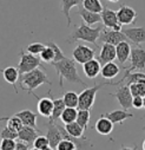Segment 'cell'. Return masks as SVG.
<instances>
[{"mask_svg": "<svg viewBox=\"0 0 145 150\" xmlns=\"http://www.w3.org/2000/svg\"><path fill=\"white\" fill-rule=\"evenodd\" d=\"M54 70L57 71L58 78H59V86L63 89L64 86V81L68 83H73V84H79L82 86H86L87 84L79 77L78 70L76 66V60L72 58H64L63 60L58 63H52L51 64Z\"/></svg>", "mask_w": 145, "mask_h": 150, "instance_id": "cell-1", "label": "cell"}, {"mask_svg": "<svg viewBox=\"0 0 145 150\" xmlns=\"http://www.w3.org/2000/svg\"><path fill=\"white\" fill-rule=\"evenodd\" d=\"M44 84L52 85V82L49 79V76L45 73V71L40 67L20 76V84L19 85H20L21 90L26 91L27 93L33 95L34 93L33 91L35 89L44 85Z\"/></svg>", "mask_w": 145, "mask_h": 150, "instance_id": "cell-2", "label": "cell"}, {"mask_svg": "<svg viewBox=\"0 0 145 150\" xmlns=\"http://www.w3.org/2000/svg\"><path fill=\"white\" fill-rule=\"evenodd\" d=\"M103 28H104L103 26L91 27V26L86 25L85 23H82L78 26V28H76L67 37L65 42L67 44H73L78 40H83V42H87V43H91L97 46V40L99 39V35H100Z\"/></svg>", "mask_w": 145, "mask_h": 150, "instance_id": "cell-3", "label": "cell"}, {"mask_svg": "<svg viewBox=\"0 0 145 150\" xmlns=\"http://www.w3.org/2000/svg\"><path fill=\"white\" fill-rule=\"evenodd\" d=\"M20 62L18 64V70L21 74H25L27 72H31L39 66H43L40 57H35L31 53H25L24 50H20Z\"/></svg>", "mask_w": 145, "mask_h": 150, "instance_id": "cell-4", "label": "cell"}, {"mask_svg": "<svg viewBox=\"0 0 145 150\" xmlns=\"http://www.w3.org/2000/svg\"><path fill=\"white\" fill-rule=\"evenodd\" d=\"M105 85L104 83L97 84L92 88H86L79 93V104H78V110H91V108L94 104L96 100V95L97 92Z\"/></svg>", "mask_w": 145, "mask_h": 150, "instance_id": "cell-5", "label": "cell"}, {"mask_svg": "<svg viewBox=\"0 0 145 150\" xmlns=\"http://www.w3.org/2000/svg\"><path fill=\"white\" fill-rule=\"evenodd\" d=\"M130 59H131V65L127 69L130 72L145 71V49H143L141 46L132 47Z\"/></svg>", "mask_w": 145, "mask_h": 150, "instance_id": "cell-6", "label": "cell"}, {"mask_svg": "<svg viewBox=\"0 0 145 150\" xmlns=\"http://www.w3.org/2000/svg\"><path fill=\"white\" fill-rule=\"evenodd\" d=\"M99 40H101L104 44H111V45L117 46L118 44H120L123 42H127V38L122 31L103 28V31L99 35Z\"/></svg>", "mask_w": 145, "mask_h": 150, "instance_id": "cell-7", "label": "cell"}, {"mask_svg": "<svg viewBox=\"0 0 145 150\" xmlns=\"http://www.w3.org/2000/svg\"><path fill=\"white\" fill-rule=\"evenodd\" d=\"M112 97L117 98L120 106L124 109V110H130L132 108V99H133V96L130 91V86L124 84L122 86H119L115 93H110Z\"/></svg>", "mask_w": 145, "mask_h": 150, "instance_id": "cell-8", "label": "cell"}, {"mask_svg": "<svg viewBox=\"0 0 145 150\" xmlns=\"http://www.w3.org/2000/svg\"><path fill=\"white\" fill-rule=\"evenodd\" d=\"M100 14H101V21H103L105 27L115 30V31H122L123 25L119 23L116 11H113L111 8H108L107 6H105Z\"/></svg>", "mask_w": 145, "mask_h": 150, "instance_id": "cell-9", "label": "cell"}, {"mask_svg": "<svg viewBox=\"0 0 145 150\" xmlns=\"http://www.w3.org/2000/svg\"><path fill=\"white\" fill-rule=\"evenodd\" d=\"M49 96H44L42 98H39L35 93H33V96L38 99V105H37V109H38V114L43 117H46V118H50L52 116V112H53V108H54V98H52L50 96L51 93V90H49Z\"/></svg>", "mask_w": 145, "mask_h": 150, "instance_id": "cell-10", "label": "cell"}, {"mask_svg": "<svg viewBox=\"0 0 145 150\" xmlns=\"http://www.w3.org/2000/svg\"><path fill=\"white\" fill-rule=\"evenodd\" d=\"M94 56H96V50H93L86 45H83V44L77 45V47L72 52V57L76 60V63L82 64V65H84L89 60L93 59Z\"/></svg>", "mask_w": 145, "mask_h": 150, "instance_id": "cell-11", "label": "cell"}, {"mask_svg": "<svg viewBox=\"0 0 145 150\" xmlns=\"http://www.w3.org/2000/svg\"><path fill=\"white\" fill-rule=\"evenodd\" d=\"M122 32L126 35L127 40L133 43L136 46H141L145 43V27H129L122 28Z\"/></svg>", "mask_w": 145, "mask_h": 150, "instance_id": "cell-12", "label": "cell"}, {"mask_svg": "<svg viewBox=\"0 0 145 150\" xmlns=\"http://www.w3.org/2000/svg\"><path fill=\"white\" fill-rule=\"evenodd\" d=\"M137 16L138 14H137L136 10L127 5H122L117 11V17L122 25H131L132 23L134 24Z\"/></svg>", "mask_w": 145, "mask_h": 150, "instance_id": "cell-13", "label": "cell"}, {"mask_svg": "<svg viewBox=\"0 0 145 150\" xmlns=\"http://www.w3.org/2000/svg\"><path fill=\"white\" fill-rule=\"evenodd\" d=\"M45 127H46V129H47L46 137H47L49 141H50V146H51L52 149L57 150V146H58L59 142H60L61 139H64V138H63V134H61V131H60V129H59V125L56 124V123H50V122H49V123L45 124Z\"/></svg>", "mask_w": 145, "mask_h": 150, "instance_id": "cell-14", "label": "cell"}, {"mask_svg": "<svg viewBox=\"0 0 145 150\" xmlns=\"http://www.w3.org/2000/svg\"><path fill=\"white\" fill-rule=\"evenodd\" d=\"M115 59H117V53H116V46L111 45V44H103L100 47V52H99V57L98 60L99 63L103 65L111 63Z\"/></svg>", "mask_w": 145, "mask_h": 150, "instance_id": "cell-15", "label": "cell"}, {"mask_svg": "<svg viewBox=\"0 0 145 150\" xmlns=\"http://www.w3.org/2000/svg\"><path fill=\"white\" fill-rule=\"evenodd\" d=\"M58 125H59V129H60V131H61V134H63V138H64V139H68V141H71V142H73V143L76 144V146H77V150H89V149L92 146L91 141L87 139L86 137H83V138L73 137V136H71V135L66 131L65 127H63V125H60V124H58Z\"/></svg>", "mask_w": 145, "mask_h": 150, "instance_id": "cell-16", "label": "cell"}, {"mask_svg": "<svg viewBox=\"0 0 145 150\" xmlns=\"http://www.w3.org/2000/svg\"><path fill=\"white\" fill-rule=\"evenodd\" d=\"M3 77H4V79L8 83V84H11L12 86H13V89H14V91L18 93V89H17V82L20 79V72H19V70H18V67H15V66H7V67H5V69H3Z\"/></svg>", "mask_w": 145, "mask_h": 150, "instance_id": "cell-17", "label": "cell"}, {"mask_svg": "<svg viewBox=\"0 0 145 150\" xmlns=\"http://www.w3.org/2000/svg\"><path fill=\"white\" fill-rule=\"evenodd\" d=\"M19 134V137L18 139L19 141H23L27 144H33V142L35 141V138H37L39 135H40V131L38 129H34L32 127H27V125H24L23 129L18 132Z\"/></svg>", "mask_w": 145, "mask_h": 150, "instance_id": "cell-18", "label": "cell"}, {"mask_svg": "<svg viewBox=\"0 0 145 150\" xmlns=\"http://www.w3.org/2000/svg\"><path fill=\"white\" fill-rule=\"evenodd\" d=\"M83 71H84V73L86 74L87 78H91V79L97 78L98 74H99L100 71H101V64L99 63L98 59H94V58H93V59L89 60L87 63H85V64L83 65Z\"/></svg>", "mask_w": 145, "mask_h": 150, "instance_id": "cell-19", "label": "cell"}, {"mask_svg": "<svg viewBox=\"0 0 145 150\" xmlns=\"http://www.w3.org/2000/svg\"><path fill=\"white\" fill-rule=\"evenodd\" d=\"M104 116L110 120L113 124L115 123L123 124L124 121H126L129 118H132L133 114H130V112H127L126 110L122 109V110H113V111H110V112H106V114H104Z\"/></svg>", "mask_w": 145, "mask_h": 150, "instance_id": "cell-20", "label": "cell"}, {"mask_svg": "<svg viewBox=\"0 0 145 150\" xmlns=\"http://www.w3.org/2000/svg\"><path fill=\"white\" fill-rule=\"evenodd\" d=\"M15 116H18L23 124L24 125H27V127H32L34 129H37V117H38V114H34L33 111L31 110H21L17 114H14Z\"/></svg>", "mask_w": 145, "mask_h": 150, "instance_id": "cell-21", "label": "cell"}, {"mask_svg": "<svg viewBox=\"0 0 145 150\" xmlns=\"http://www.w3.org/2000/svg\"><path fill=\"white\" fill-rule=\"evenodd\" d=\"M131 51L132 47L130 45L129 42H123L120 44H118L116 46V53H117V60L119 62V64H125L127 62V59L131 56Z\"/></svg>", "mask_w": 145, "mask_h": 150, "instance_id": "cell-22", "label": "cell"}, {"mask_svg": "<svg viewBox=\"0 0 145 150\" xmlns=\"http://www.w3.org/2000/svg\"><path fill=\"white\" fill-rule=\"evenodd\" d=\"M94 129L100 135H110L112 132V130H113V123L108 118H106L104 116V114H101L100 117L98 118V121L96 122Z\"/></svg>", "mask_w": 145, "mask_h": 150, "instance_id": "cell-23", "label": "cell"}, {"mask_svg": "<svg viewBox=\"0 0 145 150\" xmlns=\"http://www.w3.org/2000/svg\"><path fill=\"white\" fill-rule=\"evenodd\" d=\"M119 72H120V67L116 63L111 62V63H107V64L101 66L100 74H101V77L105 78V79H112V78L118 76Z\"/></svg>", "mask_w": 145, "mask_h": 150, "instance_id": "cell-24", "label": "cell"}, {"mask_svg": "<svg viewBox=\"0 0 145 150\" xmlns=\"http://www.w3.org/2000/svg\"><path fill=\"white\" fill-rule=\"evenodd\" d=\"M78 14L82 17V19L86 23V25L91 26V25H94V24H98L101 21V14L100 13H94V12H91V11H87L85 10L84 7H80L78 10Z\"/></svg>", "mask_w": 145, "mask_h": 150, "instance_id": "cell-25", "label": "cell"}, {"mask_svg": "<svg viewBox=\"0 0 145 150\" xmlns=\"http://www.w3.org/2000/svg\"><path fill=\"white\" fill-rule=\"evenodd\" d=\"M53 100H54V108H53L52 116L49 118L50 123H57L58 120L61 117V114L64 112V110L66 109V105L63 98H54Z\"/></svg>", "mask_w": 145, "mask_h": 150, "instance_id": "cell-26", "label": "cell"}, {"mask_svg": "<svg viewBox=\"0 0 145 150\" xmlns=\"http://www.w3.org/2000/svg\"><path fill=\"white\" fill-rule=\"evenodd\" d=\"M84 0H61V12L64 13V16L66 17L67 20V26L71 25V17H70V12L72 10V7L75 6H79L80 4H83Z\"/></svg>", "mask_w": 145, "mask_h": 150, "instance_id": "cell-27", "label": "cell"}, {"mask_svg": "<svg viewBox=\"0 0 145 150\" xmlns=\"http://www.w3.org/2000/svg\"><path fill=\"white\" fill-rule=\"evenodd\" d=\"M78 117V110L77 108H66L64 110V112L61 114V122L64 124H68V123H73L77 121Z\"/></svg>", "mask_w": 145, "mask_h": 150, "instance_id": "cell-28", "label": "cell"}, {"mask_svg": "<svg viewBox=\"0 0 145 150\" xmlns=\"http://www.w3.org/2000/svg\"><path fill=\"white\" fill-rule=\"evenodd\" d=\"M64 103L66 108H78L79 104V95L75 91H66L63 96Z\"/></svg>", "mask_w": 145, "mask_h": 150, "instance_id": "cell-29", "label": "cell"}, {"mask_svg": "<svg viewBox=\"0 0 145 150\" xmlns=\"http://www.w3.org/2000/svg\"><path fill=\"white\" fill-rule=\"evenodd\" d=\"M65 129L71 136H73V137H77V138H83L84 137L85 130L82 128V125L79 123H77V121L73 122V123L65 124Z\"/></svg>", "mask_w": 145, "mask_h": 150, "instance_id": "cell-30", "label": "cell"}, {"mask_svg": "<svg viewBox=\"0 0 145 150\" xmlns=\"http://www.w3.org/2000/svg\"><path fill=\"white\" fill-rule=\"evenodd\" d=\"M1 121H6V122H7L6 125H7L11 130H13V131H15V132H19V131L23 129V127H24L21 120H20L18 116H15V115H13V116H11V117H3Z\"/></svg>", "mask_w": 145, "mask_h": 150, "instance_id": "cell-31", "label": "cell"}, {"mask_svg": "<svg viewBox=\"0 0 145 150\" xmlns=\"http://www.w3.org/2000/svg\"><path fill=\"white\" fill-rule=\"evenodd\" d=\"M83 7L87 11H91L94 13H101L104 10V6L100 3V0H84Z\"/></svg>", "mask_w": 145, "mask_h": 150, "instance_id": "cell-32", "label": "cell"}, {"mask_svg": "<svg viewBox=\"0 0 145 150\" xmlns=\"http://www.w3.org/2000/svg\"><path fill=\"white\" fill-rule=\"evenodd\" d=\"M91 120V114L90 110H78V117H77V123L82 125V128L86 131L89 128V123Z\"/></svg>", "mask_w": 145, "mask_h": 150, "instance_id": "cell-33", "label": "cell"}, {"mask_svg": "<svg viewBox=\"0 0 145 150\" xmlns=\"http://www.w3.org/2000/svg\"><path fill=\"white\" fill-rule=\"evenodd\" d=\"M47 46H50L52 50H53V52H54V62L53 63H58V62H60V60H63L64 58H66L65 57V54H64V52L61 51V49L54 43V42H52V40H50V42H47V44H46Z\"/></svg>", "mask_w": 145, "mask_h": 150, "instance_id": "cell-34", "label": "cell"}, {"mask_svg": "<svg viewBox=\"0 0 145 150\" xmlns=\"http://www.w3.org/2000/svg\"><path fill=\"white\" fill-rule=\"evenodd\" d=\"M40 56V59L47 64H52L54 62V52L53 50L50 47V46H45V49L43 50V52L39 54Z\"/></svg>", "mask_w": 145, "mask_h": 150, "instance_id": "cell-35", "label": "cell"}, {"mask_svg": "<svg viewBox=\"0 0 145 150\" xmlns=\"http://www.w3.org/2000/svg\"><path fill=\"white\" fill-rule=\"evenodd\" d=\"M33 146L37 148V149H40V150H44V149L50 146V141L46 136L39 135L37 138H35V141L33 142Z\"/></svg>", "mask_w": 145, "mask_h": 150, "instance_id": "cell-36", "label": "cell"}, {"mask_svg": "<svg viewBox=\"0 0 145 150\" xmlns=\"http://www.w3.org/2000/svg\"><path fill=\"white\" fill-rule=\"evenodd\" d=\"M46 45L42 44V43H32L27 46V53H31L33 56H37V54H40L43 52V50L45 49Z\"/></svg>", "mask_w": 145, "mask_h": 150, "instance_id": "cell-37", "label": "cell"}, {"mask_svg": "<svg viewBox=\"0 0 145 150\" xmlns=\"http://www.w3.org/2000/svg\"><path fill=\"white\" fill-rule=\"evenodd\" d=\"M18 137H19V134L13 131V130H11L7 125L5 128H3V130H1V139H5V138H7V139H18Z\"/></svg>", "mask_w": 145, "mask_h": 150, "instance_id": "cell-38", "label": "cell"}, {"mask_svg": "<svg viewBox=\"0 0 145 150\" xmlns=\"http://www.w3.org/2000/svg\"><path fill=\"white\" fill-rule=\"evenodd\" d=\"M57 150H77V146L68 139H61L57 146Z\"/></svg>", "mask_w": 145, "mask_h": 150, "instance_id": "cell-39", "label": "cell"}, {"mask_svg": "<svg viewBox=\"0 0 145 150\" xmlns=\"http://www.w3.org/2000/svg\"><path fill=\"white\" fill-rule=\"evenodd\" d=\"M17 139H1V150H15Z\"/></svg>", "mask_w": 145, "mask_h": 150, "instance_id": "cell-40", "label": "cell"}, {"mask_svg": "<svg viewBox=\"0 0 145 150\" xmlns=\"http://www.w3.org/2000/svg\"><path fill=\"white\" fill-rule=\"evenodd\" d=\"M132 108H134V109H141L143 108V97L141 96H134L133 97Z\"/></svg>", "mask_w": 145, "mask_h": 150, "instance_id": "cell-41", "label": "cell"}, {"mask_svg": "<svg viewBox=\"0 0 145 150\" xmlns=\"http://www.w3.org/2000/svg\"><path fill=\"white\" fill-rule=\"evenodd\" d=\"M136 84H137V89H138V95L141 97H145V79H143Z\"/></svg>", "mask_w": 145, "mask_h": 150, "instance_id": "cell-42", "label": "cell"}, {"mask_svg": "<svg viewBox=\"0 0 145 150\" xmlns=\"http://www.w3.org/2000/svg\"><path fill=\"white\" fill-rule=\"evenodd\" d=\"M15 150H30L28 149V144L23 142V141H17V148Z\"/></svg>", "mask_w": 145, "mask_h": 150, "instance_id": "cell-43", "label": "cell"}, {"mask_svg": "<svg viewBox=\"0 0 145 150\" xmlns=\"http://www.w3.org/2000/svg\"><path fill=\"white\" fill-rule=\"evenodd\" d=\"M137 145H134L133 148H129V146H124V145H122V148H120V150H137Z\"/></svg>", "mask_w": 145, "mask_h": 150, "instance_id": "cell-44", "label": "cell"}, {"mask_svg": "<svg viewBox=\"0 0 145 150\" xmlns=\"http://www.w3.org/2000/svg\"><path fill=\"white\" fill-rule=\"evenodd\" d=\"M107 1H110V3H118L119 0H107Z\"/></svg>", "mask_w": 145, "mask_h": 150, "instance_id": "cell-45", "label": "cell"}, {"mask_svg": "<svg viewBox=\"0 0 145 150\" xmlns=\"http://www.w3.org/2000/svg\"><path fill=\"white\" fill-rule=\"evenodd\" d=\"M143 108L145 109V97H143Z\"/></svg>", "mask_w": 145, "mask_h": 150, "instance_id": "cell-46", "label": "cell"}, {"mask_svg": "<svg viewBox=\"0 0 145 150\" xmlns=\"http://www.w3.org/2000/svg\"><path fill=\"white\" fill-rule=\"evenodd\" d=\"M143 150H145V139L143 141Z\"/></svg>", "mask_w": 145, "mask_h": 150, "instance_id": "cell-47", "label": "cell"}, {"mask_svg": "<svg viewBox=\"0 0 145 150\" xmlns=\"http://www.w3.org/2000/svg\"><path fill=\"white\" fill-rule=\"evenodd\" d=\"M44 150H54V149H52L51 146H49V148H46V149H44Z\"/></svg>", "mask_w": 145, "mask_h": 150, "instance_id": "cell-48", "label": "cell"}, {"mask_svg": "<svg viewBox=\"0 0 145 150\" xmlns=\"http://www.w3.org/2000/svg\"><path fill=\"white\" fill-rule=\"evenodd\" d=\"M30 150H40V149H37V148H34V146H33V148H32V149H30Z\"/></svg>", "mask_w": 145, "mask_h": 150, "instance_id": "cell-49", "label": "cell"}, {"mask_svg": "<svg viewBox=\"0 0 145 150\" xmlns=\"http://www.w3.org/2000/svg\"><path fill=\"white\" fill-rule=\"evenodd\" d=\"M144 130H145V128H144Z\"/></svg>", "mask_w": 145, "mask_h": 150, "instance_id": "cell-50", "label": "cell"}]
</instances>
